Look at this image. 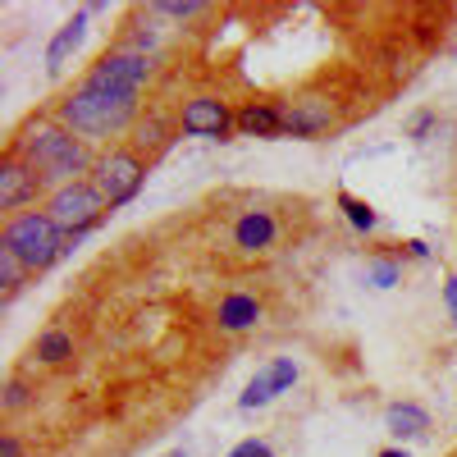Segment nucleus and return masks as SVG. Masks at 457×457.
<instances>
[{"label":"nucleus","mask_w":457,"mask_h":457,"mask_svg":"<svg viewBox=\"0 0 457 457\" xmlns=\"http://www.w3.org/2000/svg\"><path fill=\"white\" fill-rule=\"evenodd\" d=\"M14 156H19L37 179H42V183H64V187L79 183V174L92 165V161H87V146L73 137L69 129H60V124H37V129H28Z\"/></svg>","instance_id":"nucleus-1"},{"label":"nucleus","mask_w":457,"mask_h":457,"mask_svg":"<svg viewBox=\"0 0 457 457\" xmlns=\"http://www.w3.org/2000/svg\"><path fill=\"white\" fill-rule=\"evenodd\" d=\"M60 120L79 137H114L137 120V96L129 92H101V87H79L60 101Z\"/></svg>","instance_id":"nucleus-2"},{"label":"nucleus","mask_w":457,"mask_h":457,"mask_svg":"<svg viewBox=\"0 0 457 457\" xmlns=\"http://www.w3.org/2000/svg\"><path fill=\"white\" fill-rule=\"evenodd\" d=\"M0 247H10L28 270H46L55 265L64 252H69V238L51 224L46 211H28V215H14L5 224V234H0Z\"/></svg>","instance_id":"nucleus-3"},{"label":"nucleus","mask_w":457,"mask_h":457,"mask_svg":"<svg viewBox=\"0 0 457 457\" xmlns=\"http://www.w3.org/2000/svg\"><path fill=\"white\" fill-rule=\"evenodd\" d=\"M101 211H105V197L96 193L92 183H69V187H60V193L51 197V206H46L51 224L60 228L69 243H79L87 228H96Z\"/></svg>","instance_id":"nucleus-4"},{"label":"nucleus","mask_w":457,"mask_h":457,"mask_svg":"<svg viewBox=\"0 0 457 457\" xmlns=\"http://www.w3.org/2000/svg\"><path fill=\"white\" fill-rule=\"evenodd\" d=\"M146 79H151V64H146L142 51H110V55H101V60L92 64V73H87V83H83V87L129 92V96H137Z\"/></svg>","instance_id":"nucleus-5"},{"label":"nucleus","mask_w":457,"mask_h":457,"mask_svg":"<svg viewBox=\"0 0 457 457\" xmlns=\"http://www.w3.org/2000/svg\"><path fill=\"white\" fill-rule=\"evenodd\" d=\"M142 179H146V170H142V161L133 156V151H110V156L96 161L92 187L105 197V206H124L137 187H142Z\"/></svg>","instance_id":"nucleus-6"},{"label":"nucleus","mask_w":457,"mask_h":457,"mask_svg":"<svg viewBox=\"0 0 457 457\" xmlns=\"http://www.w3.org/2000/svg\"><path fill=\"white\" fill-rule=\"evenodd\" d=\"M179 124H183L187 137H228L234 114H228V105L215 101V96H197V101L183 105V120Z\"/></svg>","instance_id":"nucleus-7"},{"label":"nucleus","mask_w":457,"mask_h":457,"mask_svg":"<svg viewBox=\"0 0 457 457\" xmlns=\"http://www.w3.org/2000/svg\"><path fill=\"white\" fill-rule=\"evenodd\" d=\"M293 379H297V366L288 361V357H275L270 366H265V370H256L252 375V385L243 389V398H238V407H265V403H275L288 385H293Z\"/></svg>","instance_id":"nucleus-8"},{"label":"nucleus","mask_w":457,"mask_h":457,"mask_svg":"<svg viewBox=\"0 0 457 457\" xmlns=\"http://www.w3.org/2000/svg\"><path fill=\"white\" fill-rule=\"evenodd\" d=\"M329 124H334V105L320 96H302V101L284 105V133H293V137H316Z\"/></svg>","instance_id":"nucleus-9"},{"label":"nucleus","mask_w":457,"mask_h":457,"mask_svg":"<svg viewBox=\"0 0 457 457\" xmlns=\"http://www.w3.org/2000/svg\"><path fill=\"white\" fill-rule=\"evenodd\" d=\"M37 187H42V179H37L19 156L0 161V211H19L23 202L37 197Z\"/></svg>","instance_id":"nucleus-10"},{"label":"nucleus","mask_w":457,"mask_h":457,"mask_svg":"<svg viewBox=\"0 0 457 457\" xmlns=\"http://www.w3.org/2000/svg\"><path fill=\"white\" fill-rule=\"evenodd\" d=\"M83 37H87V10H83V14H73V19L51 37V46H46V73H60V69L73 60V51L83 46Z\"/></svg>","instance_id":"nucleus-11"},{"label":"nucleus","mask_w":457,"mask_h":457,"mask_svg":"<svg viewBox=\"0 0 457 457\" xmlns=\"http://www.w3.org/2000/svg\"><path fill=\"white\" fill-rule=\"evenodd\" d=\"M275 234H279V224H275L270 211H247V215L234 224V243H238L243 252H265V247L275 243Z\"/></svg>","instance_id":"nucleus-12"},{"label":"nucleus","mask_w":457,"mask_h":457,"mask_svg":"<svg viewBox=\"0 0 457 457\" xmlns=\"http://www.w3.org/2000/svg\"><path fill=\"white\" fill-rule=\"evenodd\" d=\"M238 129L247 137H284V110L265 105V101H252V105L238 110Z\"/></svg>","instance_id":"nucleus-13"},{"label":"nucleus","mask_w":457,"mask_h":457,"mask_svg":"<svg viewBox=\"0 0 457 457\" xmlns=\"http://www.w3.org/2000/svg\"><path fill=\"white\" fill-rule=\"evenodd\" d=\"M256 320H261V302H256V297H247V293H228V297L220 302V329L238 334V329H252Z\"/></svg>","instance_id":"nucleus-14"},{"label":"nucleus","mask_w":457,"mask_h":457,"mask_svg":"<svg viewBox=\"0 0 457 457\" xmlns=\"http://www.w3.org/2000/svg\"><path fill=\"white\" fill-rule=\"evenodd\" d=\"M385 426H389V435H398V439H416V435L430 430V411L416 407V403H394V407L385 411Z\"/></svg>","instance_id":"nucleus-15"},{"label":"nucleus","mask_w":457,"mask_h":457,"mask_svg":"<svg viewBox=\"0 0 457 457\" xmlns=\"http://www.w3.org/2000/svg\"><path fill=\"white\" fill-rule=\"evenodd\" d=\"M338 206H343V215H348V224L361 228V234H370V228L379 224V215H375L361 197H353V193H338Z\"/></svg>","instance_id":"nucleus-16"},{"label":"nucleus","mask_w":457,"mask_h":457,"mask_svg":"<svg viewBox=\"0 0 457 457\" xmlns=\"http://www.w3.org/2000/svg\"><path fill=\"white\" fill-rule=\"evenodd\" d=\"M37 357H42V361H51V366L69 361V357H73V338H69V334H60V329L42 334V343H37Z\"/></svg>","instance_id":"nucleus-17"},{"label":"nucleus","mask_w":457,"mask_h":457,"mask_svg":"<svg viewBox=\"0 0 457 457\" xmlns=\"http://www.w3.org/2000/svg\"><path fill=\"white\" fill-rule=\"evenodd\" d=\"M23 270H28V265L10 252V247H0V288H5V297L19 288V279H23Z\"/></svg>","instance_id":"nucleus-18"},{"label":"nucleus","mask_w":457,"mask_h":457,"mask_svg":"<svg viewBox=\"0 0 457 457\" xmlns=\"http://www.w3.org/2000/svg\"><path fill=\"white\" fill-rule=\"evenodd\" d=\"M161 142H165V124H161V120H142V124H137V146L156 151Z\"/></svg>","instance_id":"nucleus-19"},{"label":"nucleus","mask_w":457,"mask_h":457,"mask_svg":"<svg viewBox=\"0 0 457 457\" xmlns=\"http://www.w3.org/2000/svg\"><path fill=\"white\" fill-rule=\"evenodd\" d=\"M370 284H375V288H394V284H398V265H394V261H375V265H370Z\"/></svg>","instance_id":"nucleus-20"},{"label":"nucleus","mask_w":457,"mask_h":457,"mask_svg":"<svg viewBox=\"0 0 457 457\" xmlns=\"http://www.w3.org/2000/svg\"><path fill=\"white\" fill-rule=\"evenodd\" d=\"M156 10L170 14V19H193V14H202L197 0H165V5H156Z\"/></svg>","instance_id":"nucleus-21"},{"label":"nucleus","mask_w":457,"mask_h":457,"mask_svg":"<svg viewBox=\"0 0 457 457\" xmlns=\"http://www.w3.org/2000/svg\"><path fill=\"white\" fill-rule=\"evenodd\" d=\"M224 457H275V453H270V444H261V439H243L238 448H228Z\"/></svg>","instance_id":"nucleus-22"},{"label":"nucleus","mask_w":457,"mask_h":457,"mask_svg":"<svg viewBox=\"0 0 457 457\" xmlns=\"http://www.w3.org/2000/svg\"><path fill=\"white\" fill-rule=\"evenodd\" d=\"M444 302H448V316H453V325H457V279L444 284Z\"/></svg>","instance_id":"nucleus-23"},{"label":"nucleus","mask_w":457,"mask_h":457,"mask_svg":"<svg viewBox=\"0 0 457 457\" xmlns=\"http://www.w3.org/2000/svg\"><path fill=\"white\" fill-rule=\"evenodd\" d=\"M23 403H28V389L23 385H10L5 389V407H23Z\"/></svg>","instance_id":"nucleus-24"},{"label":"nucleus","mask_w":457,"mask_h":457,"mask_svg":"<svg viewBox=\"0 0 457 457\" xmlns=\"http://www.w3.org/2000/svg\"><path fill=\"white\" fill-rule=\"evenodd\" d=\"M426 129H430V114H416V120H411V137L421 142V133H426Z\"/></svg>","instance_id":"nucleus-25"},{"label":"nucleus","mask_w":457,"mask_h":457,"mask_svg":"<svg viewBox=\"0 0 457 457\" xmlns=\"http://www.w3.org/2000/svg\"><path fill=\"white\" fill-rule=\"evenodd\" d=\"M0 457H19V444L5 435V439H0Z\"/></svg>","instance_id":"nucleus-26"},{"label":"nucleus","mask_w":457,"mask_h":457,"mask_svg":"<svg viewBox=\"0 0 457 457\" xmlns=\"http://www.w3.org/2000/svg\"><path fill=\"white\" fill-rule=\"evenodd\" d=\"M379 457H407V453H398V448H389V453H379Z\"/></svg>","instance_id":"nucleus-27"},{"label":"nucleus","mask_w":457,"mask_h":457,"mask_svg":"<svg viewBox=\"0 0 457 457\" xmlns=\"http://www.w3.org/2000/svg\"><path fill=\"white\" fill-rule=\"evenodd\" d=\"M170 457H187V453H170Z\"/></svg>","instance_id":"nucleus-28"}]
</instances>
